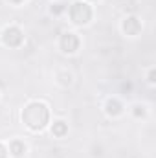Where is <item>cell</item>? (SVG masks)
Returning a JSON list of instances; mask_svg holds the SVG:
<instances>
[{
  "mask_svg": "<svg viewBox=\"0 0 156 158\" xmlns=\"http://www.w3.org/2000/svg\"><path fill=\"white\" fill-rule=\"evenodd\" d=\"M9 2H11V4H15V6H18V4H22L24 0H9Z\"/></svg>",
  "mask_w": 156,
  "mask_h": 158,
  "instance_id": "cell-13",
  "label": "cell"
},
{
  "mask_svg": "<svg viewBox=\"0 0 156 158\" xmlns=\"http://www.w3.org/2000/svg\"><path fill=\"white\" fill-rule=\"evenodd\" d=\"M81 40L74 31H64L59 39V48L63 50V53H76L79 50Z\"/></svg>",
  "mask_w": 156,
  "mask_h": 158,
  "instance_id": "cell-4",
  "label": "cell"
},
{
  "mask_svg": "<svg viewBox=\"0 0 156 158\" xmlns=\"http://www.w3.org/2000/svg\"><path fill=\"white\" fill-rule=\"evenodd\" d=\"M68 15L76 26H86V24H90V20L94 17V9L86 0H77L68 7Z\"/></svg>",
  "mask_w": 156,
  "mask_h": 158,
  "instance_id": "cell-2",
  "label": "cell"
},
{
  "mask_svg": "<svg viewBox=\"0 0 156 158\" xmlns=\"http://www.w3.org/2000/svg\"><path fill=\"white\" fill-rule=\"evenodd\" d=\"M7 151H9V155H13L15 158H18L26 153V143H24L22 140H13V142H9Z\"/></svg>",
  "mask_w": 156,
  "mask_h": 158,
  "instance_id": "cell-7",
  "label": "cell"
},
{
  "mask_svg": "<svg viewBox=\"0 0 156 158\" xmlns=\"http://www.w3.org/2000/svg\"><path fill=\"white\" fill-rule=\"evenodd\" d=\"M147 114V110H145V107L143 105H134V116H145Z\"/></svg>",
  "mask_w": 156,
  "mask_h": 158,
  "instance_id": "cell-9",
  "label": "cell"
},
{
  "mask_svg": "<svg viewBox=\"0 0 156 158\" xmlns=\"http://www.w3.org/2000/svg\"><path fill=\"white\" fill-rule=\"evenodd\" d=\"M105 112H107V116H110V118L121 116V114H123V103H121L117 98H109V99L105 101Z\"/></svg>",
  "mask_w": 156,
  "mask_h": 158,
  "instance_id": "cell-6",
  "label": "cell"
},
{
  "mask_svg": "<svg viewBox=\"0 0 156 158\" xmlns=\"http://www.w3.org/2000/svg\"><path fill=\"white\" fill-rule=\"evenodd\" d=\"M7 155H9V151H7V147L0 142V158H7Z\"/></svg>",
  "mask_w": 156,
  "mask_h": 158,
  "instance_id": "cell-10",
  "label": "cell"
},
{
  "mask_svg": "<svg viewBox=\"0 0 156 158\" xmlns=\"http://www.w3.org/2000/svg\"><path fill=\"white\" fill-rule=\"evenodd\" d=\"M154 74H156V70L151 68V70H149V76H147V81H149L151 85H154Z\"/></svg>",
  "mask_w": 156,
  "mask_h": 158,
  "instance_id": "cell-11",
  "label": "cell"
},
{
  "mask_svg": "<svg viewBox=\"0 0 156 158\" xmlns=\"http://www.w3.org/2000/svg\"><path fill=\"white\" fill-rule=\"evenodd\" d=\"M0 37H2V42L9 48H18L24 42V33L18 26H6Z\"/></svg>",
  "mask_w": 156,
  "mask_h": 158,
  "instance_id": "cell-3",
  "label": "cell"
},
{
  "mask_svg": "<svg viewBox=\"0 0 156 158\" xmlns=\"http://www.w3.org/2000/svg\"><path fill=\"white\" fill-rule=\"evenodd\" d=\"M86 2H97V0H86Z\"/></svg>",
  "mask_w": 156,
  "mask_h": 158,
  "instance_id": "cell-14",
  "label": "cell"
},
{
  "mask_svg": "<svg viewBox=\"0 0 156 158\" xmlns=\"http://www.w3.org/2000/svg\"><path fill=\"white\" fill-rule=\"evenodd\" d=\"M66 132H68V125H66L63 119H57V121H53V125H51V134H53V136H57V138H63Z\"/></svg>",
  "mask_w": 156,
  "mask_h": 158,
  "instance_id": "cell-8",
  "label": "cell"
},
{
  "mask_svg": "<svg viewBox=\"0 0 156 158\" xmlns=\"http://www.w3.org/2000/svg\"><path fill=\"white\" fill-rule=\"evenodd\" d=\"M20 119L30 131L39 132L42 129H46V125L50 123V109L44 101H30L22 109Z\"/></svg>",
  "mask_w": 156,
  "mask_h": 158,
  "instance_id": "cell-1",
  "label": "cell"
},
{
  "mask_svg": "<svg viewBox=\"0 0 156 158\" xmlns=\"http://www.w3.org/2000/svg\"><path fill=\"white\" fill-rule=\"evenodd\" d=\"M63 9H64V6H63V4H55V7H51V13H55V15H57V13H61Z\"/></svg>",
  "mask_w": 156,
  "mask_h": 158,
  "instance_id": "cell-12",
  "label": "cell"
},
{
  "mask_svg": "<svg viewBox=\"0 0 156 158\" xmlns=\"http://www.w3.org/2000/svg\"><path fill=\"white\" fill-rule=\"evenodd\" d=\"M121 31H123L127 37H136V35H140V31H142V20H140L138 17H134V15L125 17V19L121 20Z\"/></svg>",
  "mask_w": 156,
  "mask_h": 158,
  "instance_id": "cell-5",
  "label": "cell"
}]
</instances>
